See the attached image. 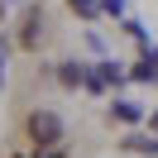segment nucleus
<instances>
[{"instance_id":"obj_1","label":"nucleus","mask_w":158,"mask_h":158,"mask_svg":"<svg viewBox=\"0 0 158 158\" xmlns=\"http://www.w3.org/2000/svg\"><path fill=\"white\" fill-rule=\"evenodd\" d=\"M29 134H34V144H58L62 139V120L53 110H34L29 115Z\"/></svg>"}]
</instances>
